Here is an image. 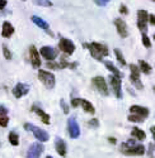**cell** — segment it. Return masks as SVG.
I'll return each instance as SVG.
<instances>
[{"instance_id": "obj_1", "label": "cell", "mask_w": 155, "mask_h": 158, "mask_svg": "<svg viewBox=\"0 0 155 158\" xmlns=\"http://www.w3.org/2000/svg\"><path fill=\"white\" fill-rule=\"evenodd\" d=\"M84 47L89 49L90 55L93 58L98 60V61H103V57H107L109 55L107 46L98 43V42H92V43H84Z\"/></svg>"}, {"instance_id": "obj_2", "label": "cell", "mask_w": 155, "mask_h": 158, "mask_svg": "<svg viewBox=\"0 0 155 158\" xmlns=\"http://www.w3.org/2000/svg\"><path fill=\"white\" fill-rule=\"evenodd\" d=\"M121 152L127 156H143L145 153V147L143 144H136L135 139H130L122 143Z\"/></svg>"}, {"instance_id": "obj_3", "label": "cell", "mask_w": 155, "mask_h": 158, "mask_svg": "<svg viewBox=\"0 0 155 158\" xmlns=\"http://www.w3.org/2000/svg\"><path fill=\"white\" fill-rule=\"evenodd\" d=\"M38 78H40V81H41L47 89H54V87H55L56 78H55L54 73H51V72H48V71L40 70V71H38Z\"/></svg>"}, {"instance_id": "obj_4", "label": "cell", "mask_w": 155, "mask_h": 158, "mask_svg": "<svg viewBox=\"0 0 155 158\" xmlns=\"http://www.w3.org/2000/svg\"><path fill=\"white\" fill-rule=\"evenodd\" d=\"M24 129L25 130H31L32 133H33V135L40 140V142H47L48 139H50V137H48V133L46 130H43V129H41V128H37L36 125H32V124H25L24 125Z\"/></svg>"}, {"instance_id": "obj_5", "label": "cell", "mask_w": 155, "mask_h": 158, "mask_svg": "<svg viewBox=\"0 0 155 158\" xmlns=\"http://www.w3.org/2000/svg\"><path fill=\"white\" fill-rule=\"evenodd\" d=\"M148 23H149V14L146 10H139L137 11V28L140 32L145 34L148 32Z\"/></svg>"}, {"instance_id": "obj_6", "label": "cell", "mask_w": 155, "mask_h": 158, "mask_svg": "<svg viewBox=\"0 0 155 158\" xmlns=\"http://www.w3.org/2000/svg\"><path fill=\"white\" fill-rule=\"evenodd\" d=\"M130 71H131V75H130V80H131V82H132V85L137 89V90H143V82H141V80H140V73H141V71H140V69H139V66H136V64H130Z\"/></svg>"}, {"instance_id": "obj_7", "label": "cell", "mask_w": 155, "mask_h": 158, "mask_svg": "<svg viewBox=\"0 0 155 158\" xmlns=\"http://www.w3.org/2000/svg\"><path fill=\"white\" fill-rule=\"evenodd\" d=\"M92 82H93V85L95 86V89L99 91V93H100L102 95L107 96V95L109 94V91H108V86H107V82H106V80H104V78H103L102 76H97V77H94L93 80H92Z\"/></svg>"}, {"instance_id": "obj_8", "label": "cell", "mask_w": 155, "mask_h": 158, "mask_svg": "<svg viewBox=\"0 0 155 158\" xmlns=\"http://www.w3.org/2000/svg\"><path fill=\"white\" fill-rule=\"evenodd\" d=\"M109 84H111V87H112V91L113 94L116 95V98L118 99H122V90H121V78L114 76V75H111L109 76Z\"/></svg>"}, {"instance_id": "obj_9", "label": "cell", "mask_w": 155, "mask_h": 158, "mask_svg": "<svg viewBox=\"0 0 155 158\" xmlns=\"http://www.w3.org/2000/svg\"><path fill=\"white\" fill-rule=\"evenodd\" d=\"M59 48L64 52L65 55H73L75 51V44L68 38H61L59 41Z\"/></svg>"}, {"instance_id": "obj_10", "label": "cell", "mask_w": 155, "mask_h": 158, "mask_svg": "<svg viewBox=\"0 0 155 158\" xmlns=\"http://www.w3.org/2000/svg\"><path fill=\"white\" fill-rule=\"evenodd\" d=\"M68 130H69V134H70L71 138H74V139L79 138L80 128H79V124H78L75 118H70V119L68 120Z\"/></svg>"}, {"instance_id": "obj_11", "label": "cell", "mask_w": 155, "mask_h": 158, "mask_svg": "<svg viewBox=\"0 0 155 158\" xmlns=\"http://www.w3.org/2000/svg\"><path fill=\"white\" fill-rule=\"evenodd\" d=\"M43 149L45 148L41 143H32V146L29 147V149L27 152V158H40Z\"/></svg>"}, {"instance_id": "obj_12", "label": "cell", "mask_w": 155, "mask_h": 158, "mask_svg": "<svg viewBox=\"0 0 155 158\" xmlns=\"http://www.w3.org/2000/svg\"><path fill=\"white\" fill-rule=\"evenodd\" d=\"M28 91H29V85L19 82V84H17L14 86V89H13V95H14L17 99H20L22 96L27 95Z\"/></svg>"}, {"instance_id": "obj_13", "label": "cell", "mask_w": 155, "mask_h": 158, "mask_svg": "<svg viewBox=\"0 0 155 158\" xmlns=\"http://www.w3.org/2000/svg\"><path fill=\"white\" fill-rule=\"evenodd\" d=\"M114 25H116V29H117L120 37H122V38L128 37V28H127V24H126L122 19H120V18L114 19Z\"/></svg>"}, {"instance_id": "obj_14", "label": "cell", "mask_w": 155, "mask_h": 158, "mask_svg": "<svg viewBox=\"0 0 155 158\" xmlns=\"http://www.w3.org/2000/svg\"><path fill=\"white\" fill-rule=\"evenodd\" d=\"M29 57H31V63L34 69H38L41 66V58H40V53L34 46H31L29 48Z\"/></svg>"}, {"instance_id": "obj_15", "label": "cell", "mask_w": 155, "mask_h": 158, "mask_svg": "<svg viewBox=\"0 0 155 158\" xmlns=\"http://www.w3.org/2000/svg\"><path fill=\"white\" fill-rule=\"evenodd\" d=\"M40 53H41L42 57L46 58L47 61H54V60L56 58V56H57V52H56L52 47H48V46L42 47L41 51H40Z\"/></svg>"}, {"instance_id": "obj_16", "label": "cell", "mask_w": 155, "mask_h": 158, "mask_svg": "<svg viewBox=\"0 0 155 158\" xmlns=\"http://www.w3.org/2000/svg\"><path fill=\"white\" fill-rule=\"evenodd\" d=\"M130 113L131 114H136L139 116H143V118H146L149 116V109L148 108H144V106H140V105H132L130 106Z\"/></svg>"}, {"instance_id": "obj_17", "label": "cell", "mask_w": 155, "mask_h": 158, "mask_svg": "<svg viewBox=\"0 0 155 158\" xmlns=\"http://www.w3.org/2000/svg\"><path fill=\"white\" fill-rule=\"evenodd\" d=\"M55 147H56L57 153H59L61 157H65V156H66V143H65V140H62L61 138H56V140H55Z\"/></svg>"}, {"instance_id": "obj_18", "label": "cell", "mask_w": 155, "mask_h": 158, "mask_svg": "<svg viewBox=\"0 0 155 158\" xmlns=\"http://www.w3.org/2000/svg\"><path fill=\"white\" fill-rule=\"evenodd\" d=\"M9 123V118H8V109L4 105H0V127L5 128Z\"/></svg>"}, {"instance_id": "obj_19", "label": "cell", "mask_w": 155, "mask_h": 158, "mask_svg": "<svg viewBox=\"0 0 155 158\" xmlns=\"http://www.w3.org/2000/svg\"><path fill=\"white\" fill-rule=\"evenodd\" d=\"M13 33H14V27H13L9 22H4L3 23V29H2V35L4 38H9V37H11Z\"/></svg>"}, {"instance_id": "obj_20", "label": "cell", "mask_w": 155, "mask_h": 158, "mask_svg": "<svg viewBox=\"0 0 155 158\" xmlns=\"http://www.w3.org/2000/svg\"><path fill=\"white\" fill-rule=\"evenodd\" d=\"M32 110L34 113H37V115L41 118V120L45 123V124H50V115L47 113H45L41 108H38V106H32Z\"/></svg>"}, {"instance_id": "obj_21", "label": "cell", "mask_w": 155, "mask_h": 158, "mask_svg": "<svg viewBox=\"0 0 155 158\" xmlns=\"http://www.w3.org/2000/svg\"><path fill=\"white\" fill-rule=\"evenodd\" d=\"M32 22L37 25V27H40L41 29H45V31H48V23L45 20V19H42V18H40V17H36V15H33L32 17Z\"/></svg>"}, {"instance_id": "obj_22", "label": "cell", "mask_w": 155, "mask_h": 158, "mask_svg": "<svg viewBox=\"0 0 155 158\" xmlns=\"http://www.w3.org/2000/svg\"><path fill=\"white\" fill-rule=\"evenodd\" d=\"M103 63H104L106 64V67L114 75V76H117V77H120V78H122V73L120 72V70L117 69V67H116V66L111 62V61H103Z\"/></svg>"}, {"instance_id": "obj_23", "label": "cell", "mask_w": 155, "mask_h": 158, "mask_svg": "<svg viewBox=\"0 0 155 158\" xmlns=\"http://www.w3.org/2000/svg\"><path fill=\"white\" fill-rule=\"evenodd\" d=\"M131 135H132L135 139H137V140H144V139L146 138V133H145V131L141 130V129H139V128H136V127L132 129Z\"/></svg>"}, {"instance_id": "obj_24", "label": "cell", "mask_w": 155, "mask_h": 158, "mask_svg": "<svg viewBox=\"0 0 155 158\" xmlns=\"http://www.w3.org/2000/svg\"><path fill=\"white\" fill-rule=\"evenodd\" d=\"M139 66H140V71L141 72H144L145 75H150L151 73V66L146 62V61H143V60H140L139 61Z\"/></svg>"}, {"instance_id": "obj_25", "label": "cell", "mask_w": 155, "mask_h": 158, "mask_svg": "<svg viewBox=\"0 0 155 158\" xmlns=\"http://www.w3.org/2000/svg\"><path fill=\"white\" fill-rule=\"evenodd\" d=\"M82 106H83V110L88 114H94L95 113V109L93 106V104H90L88 100H82Z\"/></svg>"}, {"instance_id": "obj_26", "label": "cell", "mask_w": 155, "mask_h": 158, "mask_svg": "<svg viewBox=\"0 0 155 158\" xmlns=\"http://www.w3.org/2000/svg\"><path fill=\"white\" fill-rule=\"evenodd\" d=\"M9 142H10L11 146H18L19 144V137L16 131H10L9 133Z\"/></svg>"}, {"instance_id": "obj_27", "label": "cell", "mask_w": 155, "mask_h": 158, "mask_svg": "<svg viewBox=\"0 0 155 158\" xmlns=\"http://www.w3.org/2000/svg\"><path fill=\"white\" fill-rule=\"evenodd\" d=\"M114 55H116V58H117V61L120 62L121 66H126V60H125V57H123V55L121 53L120 49L116 48V49H114Z\"/></svg>"}, {"instance_id": "obj_28", "label": "cell", "mask_w": 155, "mask_h": 158, "mask_svg": "<svg viewBox=\"0 0 155 158\" xmlns=\"http://www.w3.org/2000/svg\"><path fill=\"white\" fill-rule=\"evenodd\" d=\"M127 119H128V122H134V123H143V122L145 120V118L139 116V115H136V114H131L130 116L127 118Z\"/></svg>"}, {"instance_id": "obj_29", "label": "cell", "mask_w": 155, "mask_h": 158, "mask_svg": "<svg viewBox=\"0 0 155 158\" xmlns=\"http://www.w3.org/2000/svg\"><path fill=\"white\" fill-rule=\"evenodd\" d=\"M33 3L38 6H46V8L52 5V3H51L50 0H33Z\"/></svg>"}, {"instance_id": "obj_30", "label": "cell", "mask_w": 155, "mask_h": 158, "mask_svg": "<svg viewBox=\"0 0 155 158\" xmlns=\"http://www.w3.org/2000/svg\"><path fill=\"white\" fill-rule=\"evenodd\" d=\"M141 41H143V44H144L146 48H150V47H151V42H150L149 37L146 35V33H145V34H143V38H141Z\"/></svg>"}, {"instance_id": "obj_31", "label": "cell", "mask_w": 155, "mask_h": 158, "mask_svg": "<svg viewBox=\"0 0 155 158\" xmlns=\"http://www.w3.org/2000/svg\"><path fill=\"white\" fill-rule=\"evenodd\" d=\"M3 52H4V57H5L7 60H11V53H10L9 48H8L5 44L3 46Z\"/></svg>"}, {"instance_id": "obj_32", "label": "cell", "mask_w": 155, "mask_h": 158, "mask_svg": "<svg viewBox=\"0 0 155 158\" xmlns=\"http://www.w3.org/2000/svg\"><path fill=\"white\" fill-rule=\"evenodd\" d=\"M60 105H61V108L64 110V114H69V106H68V104L65 102V100H60Z\"/></svg>"}, {"instance_id": "obj_33", "label": "cell", "mask_w": 155, "mask_h": 158, "mask_svg": "<svg viewBox=\"0 0 155 158\" xmlns=\"http://www.w3.org/2000/svg\"><path fill=\"white\" fill-rule=\"evenodd\" d=\"M47 67L48 69H52V70H60L61 69V66L55 63V62H47Z\"/></svg>"}, {"instance_id": "obj_34", "label": "cell", "mask_w": 155, "mask_h": 158, "mask_svg": "<svg viewBox=\"0 0 155 158\" xmlns=\"http://www.w3.org/2000/svg\"><path fill=\"white\" fill-rule=\"evenodd\" d=\"M80 104H82V99H78V98L71 99V106H73V108H78Z\"/></svg>"}, {"instance_id": "obj_35", "label": "cell", "mask_w": 155, "mask_h": 158, "mask_svg": "<svg viewBox=\"0 0 155 158\" xmlns=\"http://www.w3.org/2000/svg\"><path fill=\"white\" fill-rule=\"evenodd\" d=\"M111 0H94V3L98 5V6H106Z\"/></svg>"}, {"instance_id": "obj_36", "label": "cell", "mask_w": 155, "mask_h": 158, "mask_svg": "<svg viewBox=\"0 0 155 158\" xmlns=\"http://www.w3.org/2000/svg\"><path fill=\"white\" fill-rule=\"evenodd\" d=\"M89 125H90V127H93V128H98V127H99V122L94 118V119L89 120Z\"/></svg>"}, {"instance_id": "obj_37", "label": "cell", "mask_w": 155, "mask_h": 158, "mask_svg": "<svg viewBox=\"0 0 155 158\" xmlns=\"http://www.w3.org/2000/svg\"><path fill=\"white\" fill-rule=\"evenodd\" d=\"M120 13H121V14H128V8L122 4V5L120 6Z\"/></svg>"}, {"instance_id": "obj_38", "label": "cell", "mask_w": 155, "mask_h": 158, "mask_svg": "<svg viewBox=\"0 0 155 158\" xmlns=\"http://www.w3.org/2000/svg\"><path fill=\"white\" fill-rule=\"evenodd\" d=\"M154 151H155V146H154V143H150V144H149V156H153Z\"/></svg>"}, {"instance_id": "obj_39", "label": "cell", "mask_w": 155, "mask_h": 158, "mask_svg": "<svg viewBox=\"0 0 155 158\" xmlns=\"http://www.w3.org/2000/svg\"><path fill=\"white\" fill-rule=\"evenodd\" d=\"M149 23L151 25H155V15L154 14H149Z\"/></svg>"}, {"instance_id": "obj_40", "label": "cell", "mask_w": 155, "mask_h": 158, "mask_svg": "<svg viewBox=\"0 0 155 158\" xmlns=\"http://www.w3.org/2000/svg\"><path fill=\"white\" fill-rule=\"evenodd\" d=\"M7 6V0H0V10H3Z\"/></svg>"}, {"instance_id": "obj_41", "label": "cell", "mask_w": 155, "mask_h": 158, "mask_svg": "<svg viewBox=\"0 0 155 158\" xmlns=\"http://www.w3.org/2000/svg\"><path fill=\"white\" fill-rule=\"evenodd\" d=\"M150 131H151V134H153V138H154V140H155V125L150 127Z\"/></svg>"}, {"instance_id": "obj_42", "label": "cell", "mask_w": 155, "mask_h": 158, "mask_svg": "<svg viewBox=\"0 0 155 158\" xmlns=\"http://www.w3.org/2000/svg\"><path fill=\"white\" fill-rule=\"evenodd\" d=\"M108 140H109V142H111V143H113V144H114V143H116V139H114V138H109V139H108Z\"/></svg>"}, {"instance_id": "obj_43", "label": "cell", "mask_w": 155, "mask_h": 158, "mask_svg": "<svg viewBox=\"0 0 155 158\" xmlns=\"http://www.w3.org/2000/svg\"><path fill=\"white\" fill-rule=\"evenodd\" d=\"M153 38H154V41H155V34H154V35H153Z\"/></svg>"}, {"instance_id": "obj_44", "label": "cell", "mask_w": 155, "mask_h": 158, "mask_svg": "<svg viewBox=\"0 0 155 158\" xmlns=\"http://www.w3.org/2000/svg\"><path fill=\"white\" fill-rule=\"evenodd\" d=\"M47 158H52V157H51V156H47Z\"/></svg>"}, {"instance_id": "obj_45", "label": "cell", "mask_w": 155, "mask_h": 158, "mask_svg": "<svg viewBox=\"0 0 155 158\" xmlns=\"http://www.w3.org/2000/svg\"><path fill=\"white\" fill-rule=\"evenodd\" d=\"M149 157H150V158H154V157H153V156H149Z\"/></svg>"}, {"instance_id": "obj_46", "label": "cell", "mask_w": 155, "mask_h": 158, "mask_svg": "<svg viewBox=\"0 0 155 158\" xmlns=\"http://www.w3.org/2000/svg\"><path fill=\"white\" fill-rule=\"evenodd\" d=\"M0 147H2V143H0Z\"/></svg>"}, {"instance_id": "obj_47", "label": "cell", "mask_w": 155, "mask_h": 158, "mask_svg": "<svg viewBox=\"0 0 155 158\" xmlns=\"http://www.w3.org/2000/svg\"><path fill=\"white\" fill-rule=\"evenodd\" d=\"M153 2H155V0H153Z\"/></svg>"}, {"instance_id": "obj_48", "label": "cell", "mask_w": 155, "mask_h": 158, "mask_svg": "<svg viewBox=\"0 0 155 158\" xmlns=\"http://www.w3.org/2000/svg\"><path fill=\"white\" fill-rule=\"evenodd\" d=\"M23 2H24V0H23Z\"/></svg>"}]
</instances>
